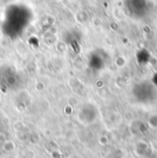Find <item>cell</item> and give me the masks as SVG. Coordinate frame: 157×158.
<instances>
[{
    "label": "cell",
    "mask_w": 157,
    "mask_h": 158,
    "mask_svg": "<svg viewBox=\"0 0 157 158\" xmlns=\"http://www.w3.org/2000/svg\"><path fill=\"white\" fill-rule=\"evenodd\" d=\"M153 82H154V84L155 85H157V74L154 77V78H153Z\"/></svg>",
    "instance_id": "cell-1"
}]
</instances>
